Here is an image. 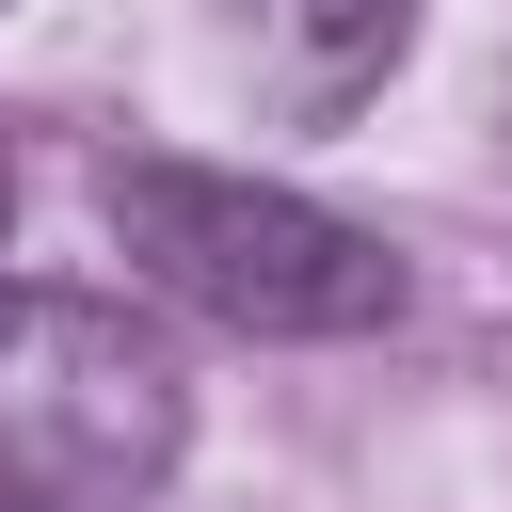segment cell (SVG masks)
I'll use <instances>...</instances> for the list:
<instances>
[{
    "label": "cell",
    "mask_w": 512,
    "mask_h": 512,
    "mask_svg": "<svg viewBox=\"0 0 512 512\" xmlns=\"http://www.w3.org/2000/svg\"><path fill=\"white\" fill-rule=\"evenodd\" d=\"M0 240H16V160H0Z\"/></svg>",
    "instance_id": "obj_4"
},
{
    "label": "cell",
    "mask_w": 512,
    "mask_h": 512,
    "mask_svg": "<svg viewBox=\"0 0 512 512\" xmlns=\"http://www.w3.org/2000/svg\"><path fill=\"white\" fill-rule=\"evenodd\" d=\"M192 448V368L80 288H16L0 272V496L32 512H128L160 496Z\"/></svg>",
    "instance_id": "obj_2"
},
{
    "label": "cell",
    "mask_w": 512,
    "mask_h": 512,
    "mask_svg": "<svg viewBox=\"0 0 512 512\" xmlns=\"http://www.w3.org/2000/svg\"><path fill=\"white\" fill-rule=\"evenodd\" d=\"M128 272L224 336H384L400 320V256L368 224H336L320 192L224 176V160H112L96 176Z\"/></svg>",
    "instance_id": "obj_1"
},
{
    "label": "cell",
    "mask_w": 512,
    "mask_h": 512,
    "mask_svg": "<svg viewBox=\"0 0 512 512\" xmlns=\"http://www.w3.org/2000/svg\"><path fill=\"white\" fill-rule=\"evenodd\" d=\"M224 48L240 80L288 112V128H336L384 96V64L416 48V0H224Z\"/></svg>",
    "instance_id": "obj_3"
},
{
    "label": "cell",
    "mask_w": 512,
    "mask_h": 512,
    "mask_svg": "<svg viewBox=\"0 0 512 512\" xmlns=\"http://www.w3.org/2000/svg\"><path fill=\"white\" fill-rule=\"evenodd\" d=\"M0 512H32V496H0Z\"/></svg>",
    "instance_id": "obj_5"
}]
</instances>
